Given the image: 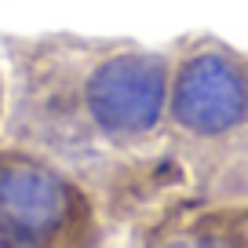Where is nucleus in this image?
I'll use <instances>...</instances> for the list:
<instances>
[{
    "label": "nucleus",
    "instance_id": "20e7f679",
    "mask_svg": "<svg viewBox=\"0 0 248 248\" xmlns=\"http://www.w3.org/2000/svg\"><path fill=\"white\" fill-rule=\"evenodd\" d=\"M154 245H248V201L201 204L168 226Z\"/></svg>",
    "mask_w": 248,
    "mask_h": 248
},
{
    "label": "nucleus",
    "instance_id": "7ed1b4c3",
    "mask_svg": "<svg viewBox=\"0 0 248 248\" xmlns=\"http://www.w3.org/2000/svg\"><path fill=\"white\" fill-rule=\"evenodd\" d=\"M106 223L77 175L33 154H0V245H99Z\"/></svg>",
    "mask_w": 248,
    "mask_h": 248
},
{
    "label": "nucleus",
    "instance_id": "f257e3e1",
    "mask_svg": "<svg viewBox=\"0 0 248 248\" xmlns=\"http://www.w3.org/2000/svg\"><path fill=\"white\" fill-rule=\"evenodd\" d=\"M168 47L132 37H40L18 44L11 139L92 190L164 146Z\"/></svg>",
    "mask_w": 248,
    "mask_h": 248
},
{
    "label": "nucleus",
    "instance_id": "39448f33",
    "mask_svg": "<svg viewBox=\"0 0 248 248\" xmlns=\"http://www.w3.org/2000/svg\"><path fill=\"white\" fill-rule=\"evenodd\" d=\"M0 109H4V88H0Z\"/></svg>",
    "mask_w": 248,
    "mask_h": 248
},
{
    "label": "nucleus",
    "instance_id": "f03ea898",
    "mask_svg": "<svg viewBox=\"0 0 248 248\" xmlns=\"http://www.w3.org/2000/svg\"><path fill=\"white\" fill-rule=\"evenodd\" d=\"M248 132V51L216 33H186L168 47L164 139L186 161L201 201L204 183Z\"/></svg>",
    "mask_w": 248,
    "mask_h": 248
}]
</instances>
